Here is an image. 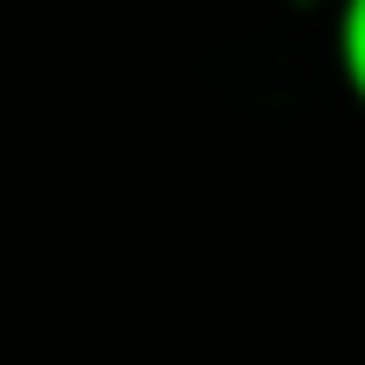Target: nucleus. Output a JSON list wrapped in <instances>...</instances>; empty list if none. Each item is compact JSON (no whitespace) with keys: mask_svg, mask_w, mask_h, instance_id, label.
Instances as JSON below:
<instances>
[{"mask_svg":"<svg viewBox=\"0 0 365 365\" xmlns=\"http://www.w3.org/2000/svg\"><path fill=\"white\" fill-rule=\"evenodd\" d=\"M331 61H339L345 95L365 108V0H339L331 7Z\"/></svg>","mask_w":365,"mask_h":365,"instance_id":"obj_1","label":"nucleus"},{"mask_svg":"<svg viewBox=\"0 0 365 365\" xmlns=\"http://www.w3.org/2000/svg\"><path fill=\"white\" fill-rule=\"evenodd\" d=\"M291 7H339V0H291Z\"/></svg>","mask_w":365,"mask_h":365,"instance_id":"obj_2","label":"nucleus"}]
</instances>
